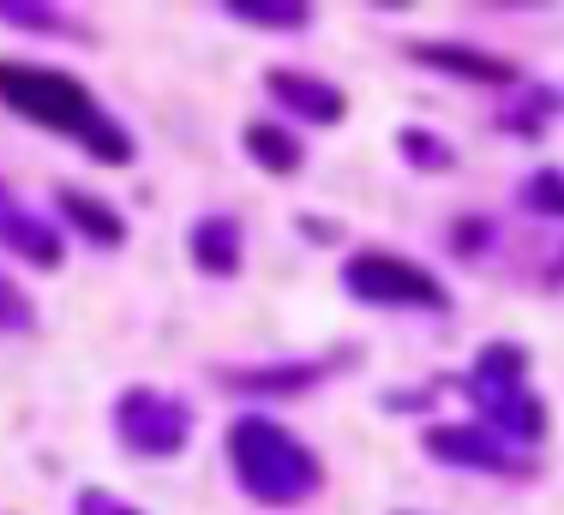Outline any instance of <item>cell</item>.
<instances>
[{"label": "cell", "mask_w": 564, "mask_h": 515, "mask_svg": "<svg viewBox=\"0 0 564 515\" xmlns=\"http://www.w3.org/2000/svg\"><path fill=\"white\" fill-rule=\"evenodd\" d=\"M0 102H7L12 114L36 120V127L78 139L90 156H102V162H127V156H132V139H127V132H120L115 120L102 114L97 102H90V90L78 85V78L55 73V66L0 61Z\"/></svg>", "instance_id": "cell-1"}, {"label": "cell", "mask_w": 564, "mask_h": 515, "mask_svg": "<svg viewBox=\"0 0 564 515\" xmlns=\"http://www.w3.org/2000/svg\"><path fill=\"white\" fill-rule=\"evenodd\" d=\"M228 462H235V480L247 485L252 504L271 509H294L325 485V462L289 426H276L264 414H240L228 426Z\"/></svg>", "instance_id": "cell-2"}, {"label": "cell", "mask_w": 564, "mask_h": 515, "mask_svg": "<svg viewBox=\"0 0 564 515\" xmlns=\"http://www.w3.org/2000/svg\"><path fill=\"white\" fill-rule=\"evenodd\" d=\"M468 402H475L480 414H487V426H499L505 438L517 443H534L546 431V414H541V396L529 390V354H522L517 342H487L475 354L463 377Z\"/></svg>", "instance_id": "cell-3"}, {"label": "cell", "mask_w": 564, "mask_h": 515, "mask_svg": "<svg viewBox=\"0 0 564 515\" xmlns=\"http://www.w3.org/2000/svg\"><path fill=\"white\" fill-rule=\"evenodd\" d=\"M343 282H348V294L367 300V306H426V311L451 306L445 282L402 252H355L343 264Z\"/></svg>", "instance_id": "cell-4"}, {"label": "cell", "mask_w": 564, "mask_h": 515, "mask_svg": "<svg viewBox=\"0 0 564 515\" xmlns=\"http://www.w3.org/2000/svg\"><path fill=\"white\" fill-rule=\"evenodd\" d=\"M115 431L127 450L151 456V462H163V456H181L186 438H193V414H186L181 396H169V390H120L115 402Z\"/></svg>", "instance_id": "cell-5"}, {"label": "cell", "mask_w": 564, "mask_h": 515, "mask_svg": "<svg viewBox=\"0 0 564 515\" xmlns=\"http://www.w3.org/2000/svg\"><path fill=\"white\" fill-rule=\"evenodd\" d=\"M264 90H271L294 120H313V127H337L348 114L343 90L325 85V78H313V73H301V66H271V73H264Z\"/></svg>", "instance_id": "cell-6"}, {"label": "cell", "mask_w": 564, "mask_h": 515, "mask_svg": "<svg viewBox=\"0 0 564 515\" xmlns=\"http://www.w3.org/2000/svg\"><path fill=\"white\" fill-rule=\"evenodd\" d=\"M0 246L19 252L24 264H43V270H61V234L55 222H43L7 180H0Z\"/></svg>", "instance_id": "cell-7"}, {"label": "cell", "mask_w": 564, "mask_h": 515, "mask_svg": "<svg viewBox=\"0 0 564 515\" xmlns=\"http://www.w3.org/2000/svg\"><path fill=\"white\" fill-rule=\"evenodd\" d=\"M426 456H438V462L451 468H480V473H510L517 462H510V450L492 431L480 426H433L426 431Z\"/></svg>", "instance_id": "cell-8"}, {"label": "cell", "mask_w": 564, "mask_h": 515, "mask_svg": "<svg viewBox=\"0 0 564 515\" xmlns=\"http://www.w3.org/2000/svg\"><path fill=\"white\" fill-rule=\"evenodd\" d=\"M414 61L451 78H475V85H510L517 78V61H499V54H480L463 43H414Z\"/></svg>", "instance_id": "cell-9"}, {"label": "cell", "mask_w": 564, "mask_h": 515, "mask_svg": "<svg viewBox=\"0 0 564 515\" xmlns=\"http://www.w3.org/2000/svg\"><path fill=\"white\" fill-rule=\"evenodd\" d=\"M193 264L205 276H235L240 270V222L235 216H205L193 228Z\"/></svg>", "instance_id": "cell-10"}, {"label": "cell", "mask_w": 564, "mask_h": 515, "mask_svg": "<svg viewBox=\"0 0 564 515\" xmlns=\"http://www.w3.org/2000/svg\"><path fill=\"white\" fill-rule=\"evenodd\" d=\"M61 216L66 222L78 228V234L90 240V246H120V240H127V222H120V216L102 205V198H90V193H78V186H61Z\"/></svg>", "instance_id": "cell-11"}, {"label": "cell", "mask_w": 564, "mask_h": 515, "mask_svg": "<svg viewBox=\"0 0 564 515\" xmlns=\"http://www.w3.org/2000/svg\"><path fill=\"white\" fill-rule=\"evenodd\" d=\"M223 12L235 24H259V31H306L313 24V7H301V0H228Z\"/></svg>", "instance_id": "cell-12"}, {"label": "cell", "mask_w": 564, "mask_h": 515, "mask_svg": "<svg viewBox=\"0 0 564 515\" xmlns=\"http://www.w3.org/2000/svg\"><path fill=\"white\" fill-rule=\"evenodd\" d=\"M247 151L259 156L271 174H294V168H301V139L282 132L276 120H252V127H247Z\"/></svg>", "instance_id": "cell-13"}, {"label": "cell", "mask_w": 564, "mask_h": 515, "mask_svg": "<svg viewBox=\"0 0 564 515\" xmlns=\"http://www.w3.org/2000/svg\"><path fill=\"white\" fill-rule=\"evenodd\" d=\"M318 377V365H282V372H223V384H235V390H306Z\"/></svg>", "instance_id": "cell-14"}, {"label": "cell", "mask_w": 564, "mask_h": 515, "mask_svg": "<svg viewBox=\"0 0 564 515\" xmlns=\"http://www.w3.org/2000/svg\"><path fill=\"white\" fill-rule=\"evenodd\" d=\"M402 156L421 162V168H433V174H445L451 162H456V151L438 139V132H402Z\"/></svg>", "instance_id": "cell-15"}, {"label": "cell", "mask_w": 564, "mask_h": 515, "mask_svg": "<svg viewBox=\"0 0 564 515\" xmlns=\"http://www.w3.org/2000/svg\"><path fill=\"white\" fill-rule=\"evenodd\" d=\"M522 205L541 210V216H564V174L558 168H541L529 186H522Z\"/></svg>", "instance_id": "cell-16"}, {"label": "cell", "mask_w": 564, "mask_h": 515, "mask_svg": "<svg viewBox=\"0 0 564 515\" xmlns=\"http://www.w3.org/2000/svg\"><path fill=\"white\" fill-rule=\"evenodd\" d=\"M36 311H31V294L19 288V282L0 270V330H31Z\"/></svg>", "instance_id": "cell-17"}, {"label": "cell", "mask_w": 564, "mask_h": 515, "mask_svg": "<svg viewBox=\"0 0 564 515\" xmlns=\"http://www.w3.org/2000/svg\"><path fill=\"white\" fill-rule=\"evenodd\" d=\"M0 19H12L19 31H66L55 7H19V0H0Z\"/></svg>", "instance_id": "cell-18"}, {"label": "cell", "mask_w": 564, "mask_h": 515, "mask_svg": "<svg viewBox=\"0 0 564 515\" xmlns=\"http://www.w3.org/2000/svg\"><path fill=\"white\" fill-rule=\"evenodd\" d=\"M73 515H144L139 504H127V497H115V492H78V504H73Z\"/></svg>", "instance_id": "cell-19"}]
</instances>
